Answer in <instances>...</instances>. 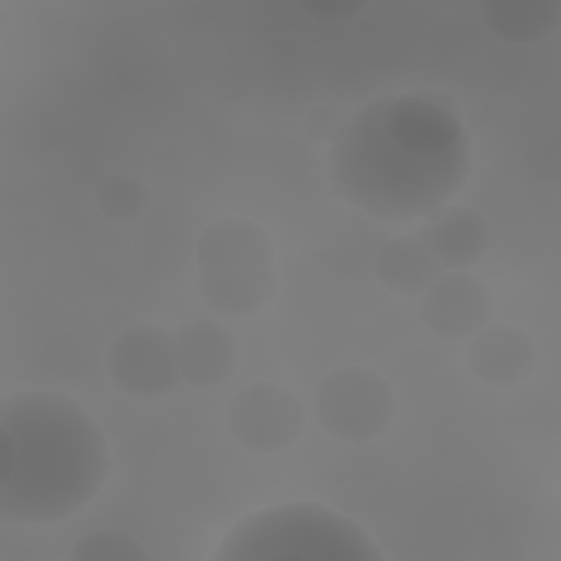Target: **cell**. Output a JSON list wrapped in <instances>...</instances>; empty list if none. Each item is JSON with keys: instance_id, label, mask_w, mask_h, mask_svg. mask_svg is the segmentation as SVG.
<instances>
[{"instance_id": "obj_15", "label": "cell", "mask_w": 561, "mask_h": 561, "mask_svg": "<svg viewBox=\"0 0 561 561\" xmlns=\"http://www.w3.org/2000/svg\"><path fill=\"white\" fill-rule=\"evenodd\" d=\"M72 561H147L145 546L118 528H96L81 535L70 552Z\"/></svg>"}, {"instance_id": "obj_10", "label": "cell", "mask_w": 561, "mask_h": 561, "mask_svg": "<svg viewBox=\"0 0 561 561\" xmlns=\"http://www.w3.org/2000/svg\"><path fill=\"white\" fill-rule=\"evenodd\" d=\"M180 375L195 388L226 381L237 366L239 346L234 335L213 320H193L173 335Z\"/></svg>"}, {"instance_id": "obj_9", "label": "cell", "mask_w": 561, "mask_h": 561, "mask_svg": "<svg viewBox=\"0 0 561 561\" xmlns=\"http://www.w3.org/2000/svg\"><path fill=\"white\" fill-rule=\"evenodd\" d=\"M467 348V366L471 375L493 388H513L524 381L537 359L530 335L515 324H486Z\"/></svg>"}, {"instance_id": "obj_6", "label": "cell", "mask_w": 561, "mask_h": 561, "mask_svg": "<svg viewBox=\"0 0 561 561\" xmlns=\"http://www.w3.org/2000/svg\"><path fill=\"white\" fill-rule=\"evenodd\" d=\"M226 427L234 443L252 454H280L300 440L305 410L285 386L259 381L232 397Z\"/></svg>"}, {"instance_id": "obj_11", "label": "cell", "mask_w": 561, "mask_h": 561, "mask_svg": "<svg viewBox=\"0 0 561 561\" xmlns=\"http://www.w3.org/2000/svg\"><path fill=\"white\" fill-rule=\"evenodd\" d=\"M434 259L449 270H465L480 261L491 243L486 219L467 206H451L436 213L419 237Z\"/></svg>"}, {"instance_id": "obj_5", "label": "cell", "mask_w": 561, "mask_h": 561, "mask_svg": "<svg viewBox=\"0 0 561 561\" xmlns=\"http://www.w3.org/2000/svg\"><path fill=\"white\" fill-rule=\"evenodd\" d=\"M320 427L344 443H370L392 423L397 399L375 370L348 366L327 375L313 394Z\"/></svg>"}, {"instance_id": "obj_8", "label": "cell", "mask_w": 561, "mask_h": 561, "mask_svg": "<svg viewBox=\"0 0 561 561\" xmlns=\"http://www.w3.org/2000/svg\"><path fill=\"white\" fill-rule=\"evenodd\" d=\"M419 316L443 340H465L484 329L493 316L489 287L462 270L438 274L421 294Z\"/></svg>"}, {"instance_id": "obj_1", "label": "cell", "mask_w": 561, "mask_h": 561, "mask_svg": "<svg viewBox=\"0 0 561 561\" xmlns=\"http://www.w3.org/2000/svg\"><path fill=\"white\" fill-rule=\"evenodd\" d=\"M469 171L471 145L458 116L414 92L373 99L331 145L337 193L386 221L432 215Z\"/></svg>"}, {"instance_id": "obj_7", "label": "cell", "mask_w": 561, "mask_h": 561, "mask_svg": "<svg viewBox=\"0 0 561 561\" xmlns=\"http://www.w3.org/2000/svg\"><path fill=\"white\" fill-rule=\"evenodd\" d=\"M105 368L118 390L136 399L164 397L182 375L173 335L156 324H134L107 346Z\"/></svg>"}, {"instance_id": "obj_12", "label": "cell", "mask_w": 561, "mask_h": 561, "mask_svg": "<svg viewBox=\"0 0 561 561\" xmlns=\"http://www.w3.org/2000/svg\"><path fill=\"white\" fill-rule=\"evenodd\" d=\"M381 287L394 296H421L440 274V263L419 237H397L381 245L375 259Z\"/></svg>"}, {"instance_id": "obj_16", "label": "cell", "mask_w": 561, "mask_h": 561, "mask_svg": "<svg viewBox=\"0 0 561 561\" xmlns=\"http://www.w3.org/2000/svg\"><path fill=\"white\" fill-rule=\"evenodd\" d=\"M305 13L311 18L324 20V22H340V20H351L359 15L366 9V2H355V0H342V2H300L298 4Z\"/></svg>"}, {"instance_id": "obj_14", "label": "cell", "mask_w": 561, "mask_h": 561, "mask_svg": "<svg viewBox=\"0 0 561 561\" xmlns=\"http://www.w3.org/2000/svg\"><path fill=\"white\" fill-rule=\"evenodd\" d=\"M94 202L103 217L127 224L142 215L149 204V191L136 175L112 173L96 184Z\"/></svg>"}, {"instance_id": "obj_2", "label": "cell", "mask_w": 561, "mask_h": 561, "mask_svg": "<svg viewBox=\"0 0 561 561\" xmlns=\"http://www.w3.org/2000/svg\"><path fill=\"white\" fill-rule=\"evenodd\" d=\"M107 476V443L83 408L53 390L0 401V515L50 524L85 506Z\"/></svg>"}, {"instance_id": "obj_3", "label": "cell", "mask_w": 561, "mask_h": 561, "mask_svg": "<svg viewBox=\"0 0 561 561\" xmlns=\"http://www.w3.org/2000/svg\"><path fill=\"white\" fill-rule=\"evenodd\" d=\"M381 557L355 522L309 502L248 515L215 552L217 561H379Z\"/></svg>"}, {"instance_id": "obj_13", "label": "cell", "mask_w": 561, "mask_h": 561, "mask_svg": "<svg viewBox=\"0 0 561 561\" xmlns=\"http://www.w3.org/2000/svg\"><path fill=\"white\" fill-rule=\"evenodd\" d=\"M484 26L502 42L535 44L557 33L561 4L557 0H486L480 4Z\"/></svg>"}, {"instance_id": "obj_4", "label": "cell", "mask_w": 561, "mask_h": 561, "mask_svg": "<svg viewBox=\"0 0 561 561\" xmlns=\"http://www.w3.org/2000/svg\"><path fill=\"white\" fill-rule=\"evenodd\" d=\"M274 259V241L261 224L245 217L210 224L195 245L204 305L219 316H254L276 291Z\"/></svg>"}]
</instances>
